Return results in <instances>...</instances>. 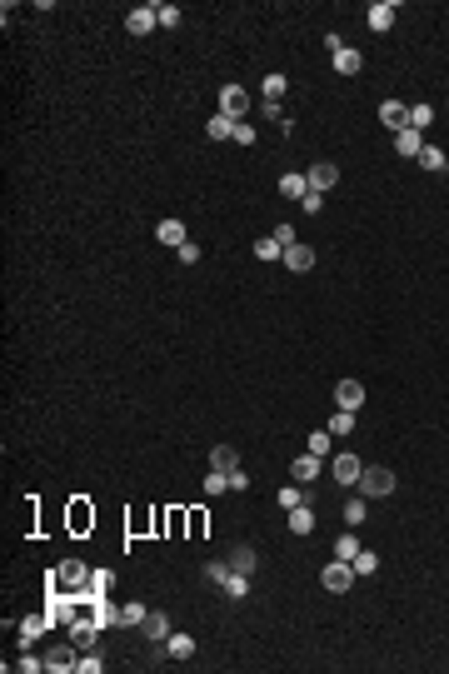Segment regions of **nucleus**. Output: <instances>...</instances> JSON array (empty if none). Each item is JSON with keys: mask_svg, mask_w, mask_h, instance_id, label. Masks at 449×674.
<instances>
[{"mask_svg": "<svg viewBox=\"0 0 449 674\" xmlns=\"http://www.w3.org/2000/svg\"><path fill=\"white\" fill-rule=\"evenodd\" d=\"M360 494H365V499H384V494H395V470H384V465H365V470H360Z\"/></svg>", "mask_w": 449, "mask_h": 674, "instance_id": "f257e3e1", "label": "nucleus"}, {"mask_svg": "<svg viewBox=\"0 0 449 674\" xmlns=\"http://www.w3.org/2000/svg\"><path fill=\"white\" fill-rule=\"evenodd\" d=\"M320 580H324V589H329V594H345L360 575H355V565H350V559H334V565H324V575H320Z\"/></svg>", "mask_w": 449, "mask_h": 674, "instance_id": "f03ea898", "label": "nucleus"}, {"mask_svg": "<svg viewBox=\"0 0 449 674\" xmlns=\"http://www.w3.org/2000/svg\"><path fill=\"white\" fill-rule=\"evenodd\" d=\"M245 110H250V95H245V85H224V90H220V116L240 120Z\"/></svg>", "mask_w": 449, "mask_h": 674, "instance_id": "7ed1b4c3", "label": "nucleus"}, {"mask_svg": "<svg viewBox=\"0 0 449 674\" xmlns=\"http://www.w3.org/2000/svg\"><path fill=\"white\" fill-rule=\"evenodd\" d=\"M80 580H85V565H80V559H65V565L50 575L55 589H80Z\"/></svg>", "mask_w": 449, "mask_h": 674, "instance_id": "20e7f679", "label": "nucleus"}, {"mask_svg": "<svg viewBox=\"0 0 449 674\" xmlns=\"http://www.w3.org/2000/svg\"><path fill=\"white\" fill-rule=\"evenodd\" d=\"M379 120H384L389 130L400 135V130L410 125V105H405V100H384V105H379Z\"/></svg>", "mask_w": 449, "mask_h": 674, "instance_id": "39448f33", "label": "nucleus"}, {"mask_svg": "<svg viewBox=\"0 0 449 674\" xmlns=\"http://www.w3.org/2000/svg\"><path fill=\"white\" fill-rule=\"evenodd\" d=\"M334 400H340V410H360L365 405V385L360 380H340L334 385Z\"/></svg>", "mask_w": 449, "mask_h": 674, "instance_id": "423d86ee", "label": "nucleus"}, {"mask_svg": "<svg viewBox=\"0 0 449 674\" xmlns=\"http://www.w3.org/2000/svg\"><path fill=\"white\" fill-rule=\"evenodd\" d=\"M155 25H160L155 6H135V11H130V20H125V30H130V35H150Z\"/></svg>", "mask_w": 449, "mask_h": 674, "instance_id": "0eeeda50", "label": "nucleus"}, {"mask_svg": "<svg viewBox=\"0 0 449 674\" xmlns=\"http://www.w3.org/2000/svg\"><path fill=\"white\" fill-rule=\"evenodd\" d=\"M155 240H160V245H175V250H180V245L190 240V235H185V220H160V225H155Z\"/></svg>", "mask_w": 449, "mask_h": 674, "instance_id": "6e6552de", "label": "nucleus"}, {"mask_svg": "<svg viewBox=\"0 0 449 674\" xmlns=\"http://www.w3.org/2000/svg\"><path fill=\"white\" fill-rule=\"evenodd\" d=\"M210 470H220V475H235V470H240V455H235V444H215V449H210Z\"/></svg>", "mask_w": 449, "mask_h": 674, "instance_id": "1a4fd4ad", "label": "nucleus"}, {"mask_svg": "<svg viewBox=\"0 0 449 674\" xmlns=\"http://www.w3.org/2000/svg\"><path fill=\"white\" fill-rule=\"evenodd\" d=\"M140 630H145V639H155V644H165V639H170V614H160V609H150Z\"/></svg>", "mask_w": 449, "mask_h": 674, "instance_id": "9d476101", "label": "nucleus"}, {"mask_svg": "<svg viewBox=\"0 0 449 674\" xmlns=\"http://www.w3.org/2000/svg\"><path fill=\"white\" fill-rule=\"evenodd\" d=\"M360 455H334V480H340V485H360Z\"/></svg>", "mask_w": 449, "mask_h": 674, "instance_id": "9b49d317", "label": "nucleus"}, {"mask_svg": "<svg viewBox=\"0 0 449 674\" xmlns=\"http://www.w3.org/2000/svg\"><path fill=\"white\" fill-rule=\"evenodd\" d=\"M290 475H295V485H310V480H320V455H310V449H305V455L290 465Z\"/></svg>", "mask_w": 449, "mask_h": 674, "instance_id": "f8f14e48", "label": "nucleus"}, {"mask_svg": "<svg viewBox=\"0 0 449 674\" xmlns=\"http://www.w3.org/2000/svg\"><path fill=\"white\" fill-rule=\"evenodd\" d=\"M395 150H400V155H405V160H419V150H424V135H419V130H410V125H405V130H400V135H395Z\"/></svg>", "mask_w": 449, "mask_h": 674, "instance_id": "ddd939ff", "label": "nucleus"}, {"mask_svg": "<svg viewBox=\"0 0 449 674\" xmlns=\"http://www.w3.org/2000/svg\"><path fill=\"white\" fill-rule=\"evenodd\" d=\"M285 265H290V270H295V275H305V270H315V250H310V245H300V240H295V245H290V250H285Z\"/></svg>", "mask_w": 449, "mask_h": 674, "instance_id": "4468645a", "label": "nucleus"}, {"mask_svg": "<svg viewBox=\"0 0 449 674\" xmlns=\"http://www.w3.org/2000/svg\"><path fill=\"white\" fill-rule=\"evenodd\" d=\"M70 639H75L80 649H90V644L100 639V620H70Z\"/></svg>", "mask_w": 449, "mask_h": 674, "instance_id": "2eb2a0df", "label": "nucleus"}, {"mask_svg": "<svg viewBox=\"0 0 449 674\" xmlns=\"http://www.w3.org/2000/svg\"><path fill=\"white\" fill-rule=\"evenodd\" d=\"M334 180H340V170H334L329 160H320L315 170H310V190H320V195H324V190H334Z\"/></svg>", "mask_w": 449, "mask_h": 674, "instance_id": "dca6fc26", "label": "nucleus"}, {"mask_svg": "<svg viewBox=\"0 0 449 674\" xmlns=\"http://www.w3.org/2000/svg\"><path fill=\"white\" fill-rule=\"evenodd\" d=\"M279 195H285V200H305L310 195V175H279Z\"/></svg>", "mask_w": 449, "mask_h": 674, "instance_id": "f3484780", "label": "nucleus"}, {"mask_svg": "<svg viewBox=\"0 0 449 674\" xmlns=\"http://www.w3.org/2000/svg\"><path fill=\"white\" fill-rule=\"evenodd\" d=\"M190 654H195L190 635H170V639H165V659H190Z\"/></svg>", "mask_w": 449, "mask_h": 674, "instance_id": "a211bd4d", "label": "nucleus"}, {"mask_svg": "<svg viewBox=\"0 0 449 674\" xmlns=\"http://www.w3.org/2000/svg\"><path fill=\"white\" fill-rule=\"evenodd\" d=\"M360 65H365V55H360V50H350V45H345L340 55H334V70H340V75H360Z\"/></svg>", "mask_w": 449, "mask_h": 674, "instance_id": "6ab92c4d", "label": "nucleus"}, {"mask_svg": "<svg viewBox=\"0 0 449 674\" xmlns=\"http://www.w3.org/2000/svg\"><path fill=\"white\" fill-rule=\"evenodd\" d=\"M429 125H434V110H429L424 100H415V105H410V130H419V135H424Z\"/></svg>", "mask_w": 449, "mask_h": 674, "instance_id": "aec40b11", "label": "nucleus"}, {"mask_svg": "<svg viewBox=\"0 0 449 674\" xmlns=\"http://www.w3.org/2000/svg\"><path fill=\"white\" fill-rule=\"evenodd\" d=\"M290 530H295V535H310V530H315V510H310V504H295V510H290Z\"/></svg>", "mask_w": 449, "mask_h": 674, "instance_id": "412c9836", "label": "nucleus"}, {"mask_svg": "<svg viewBox=\"0 0 449 674\" xmlns=\"http://www.w3.org/2000/svg\"><path fill=\"white\" fill-rule=\"evenodd\" d=\"M389 25H395V6H389V0L384 6H369V30H389Z\"/></svg>", "mask_w": 449, "mask_h": 674, "instance_id": "4be33fe9", "label": "nucleus"}, {"mask_svg": "<svg viewBox=\"0 0 449 674\" xmlns=\"http://www.w3.org/2000/svg\"><path fill=\"white\" fill-rule=\"evenodd\" d=\"M75 669H80V674H100V669H105V654H100V649L90 644V649H85V654L75 659Z\"/></svg>", "mask_w": 449, "mask_h": 674, "instance_id": "5701e85b", "label": "nucleus"}, {"mask_svg": "<svg viewBox=\"0 0 449 674\" xmlns=\"http://www.w3.org/2000/svg\"><path fill=\"white\" fill-rule=\"evenodd\" d=\"M285 90H290V80H285V75H265V100H270V105H279V100H285Z\"/></svg>", "mask_w": 449, "mask_h": 674, "instance_id": "b1692460", "label": "nucleus"}, {"mask_svg": "<svg viewBox=\"0 0 449 674\" xmlns=\"http://www.w3.org/2000/svg\"><path fill=\"white\" fill-rule=\"evenodd\" d=\"M224 594H230V599H245V594H250V575H235V570H230V575H224Z\"/></svg>", "mask_w": 449, "mask_h": 674, "instance_id": "393cba45", "label": "nucleus"}, {"mask_svg": "<svg viewBox=\"0 0 449 674\" xmlns=\"http://www.w3.org/2000/svg\"><path fill=\"white\" fill-rule=\"evenodd\" d=\"M350 565H355V575H374V570H379V554H374V549H360Z\"/></svg>", "mask_w": 449, "mask_h": 674, "instance_id": "a878e982", "label": "nucleus"}, {"mask_svg": "<svg viewBox=\"0 0 449 674\" xmlns=\"http://www.w3.org/2000/svg\"><path fill=\"white\" fill-rule=\"evenodd\" d=\"M235 135V120L230 116H210V140H230Z\"/></svg>", "mask_w": 449, "mask_h": 674, "instance_id": "bb28decb", "label": "nucleus"}, {"mask_svg": "<svg viewBox=\"0 0 449 674\" xmlns=\"http://www.w3.org/2000/svg\"><path fill=\"white\" fill-rule=\"evenodd\" d=\"M230 570L235 575H255V549H235L230 554Z\"/></svg>", "mask_w": 449, "mask_h": 674, "instance_id": "cd10ccee", "label": "nucleus"}, {"mask_svg": "<svg viewBox=\"0 0 449 674\" xmlns=\"http://www.w3.org/2000/svg\"><path fill=\"white\" fill-rule=\"evenodd\" d=\"M50 669H75V649L70 644H61V649H50V659H45Z\"/></svg>", "mask_w": 449, "mask_h": 674, "instance_id": "c85d7f7f", "label": "nucleus"}, {"mask_svg": "<svg viewBox=\"0 0 449 674\" xmlns=\"http://www.w3.org/2000/svg\"><path fill=\"white\" fill-rule=\"evenodd\" d=\"M145 614H150V609H145L140 599H130V604L120 609V625H145Z\"/></svg>", "mask_w": 449, "mask_h": 674, "instance_id": "c756f323", "label": "nucleus"}, {"mask_svg": "<svg viewBox=\"0 0 449 674\" xmlns=\"http://www.w3.org/2000/svg\"><path fill=\"white\" fill-rule=\"evenodd\" d=\"M329 435H355V410H340L329 420Z\"/></svg>", "mask_w": 449, "mask_h": 674, "instance_id": "7c9ffc66", "label": "nucleus"}, {"mask_svg": "<svg viewBox=\"0 0 449 674\" xmlns=\"http://www.w3.org/2000/svg\"><path fill=\"white\" fill-rule=\"evenodd\" d=\"M360 554V539L355 535H340V539H334V559H355Z\"/></svg>", "mask_w": 449, "mask_h": 674, "instance_id": "2f4dec72", "label": "nucleus"}, {"mask_svg": "<svg viewBox=\"0 0 449 674\" xmlns=\"http://www.w3.org/2000/svg\"><path fill=\"white\" fill-rule=\"evenodd\" d=\"M255 255L260 260H285V250L274 245V235H265V240H255Z\"/></svg>", "mask_w": 449, "mask_h": 674, "instance_id": "473e14b6", "label": "nucleus"}, {"mask_svg": "<svg viewBox=\"0 0 449 674\" xmlns=\"http://www.w3.org/2000/svg\"><path fill=\"white\" fill-rule=\"evenodd\" d=\"M279 504H285V515H290L295 504H305V489H300V485H285V489H279Z\"/></svg>", "mask_w": 449, "mask_h": 674, "instance_id": "72a5a7b5", "label": "nucleus"}, {"mask_svg": "<svg viewBox=\"0 0 449 674\" xmlns=\"http://www.w3.org/2000/svg\"><path fill=\"white\" fill-rule=\"evenodd\" d=\"M419 165H424V170H444V150L424 145V150H419Z\"/></svg>", "mask_w": 449, "mask_h": 674, "instance_id": "f704fd0d", "label": "nucleus"}, {"mask_svg": "<svg viewBox=\"0 0 449 674\" xmlns=\"http://www.w3.org/2000/svg\"><path fill=\"white\" fill-rule=\"evenodd\" d=\"M224 489H230V475L210 470V475H205V494H224Z\"/></svg>", "mask_w": 449, "mask_h": 674, "instance_id": "c9c22d12", "label": "nucleus"}, {"mask_svg": "<svg viewBox=\"0 0 449 674\" xmlns=\"http://www.w3.org/2000/svg\"><path fill=\"white\" fill-rule=\"evenodd\" d=\"M155 15H160L165 30H175V25H180V11H175V6H155Z\"/></svg>", "mask_w": 449, "mask_h": 674, "instance_id": "e433bc0d", "label": "nucleus"}, {"mask_svg": "<svg viewBox=\"0 0 449 674\" xmlns=\"http://www.w3.org/2000/svg\"><path fill=\"white\" fill-rule=\"evenodd\" d=\"M324 449H329V430H315V435H310V455L324 460Z\"/></svg>", "mask_w": 449, "mask_h": 674, "instance_id": "4c0bfd02", "label": "nucleus"}, {"mask_svg": "<svg viewBox=\"0 0 449 674\" xmlns=\"http://www.w3.org/2000/svg\"><path fill=\"white\" fill-rule=\"evenodd\" d=\"M235 145H255V125H245V120H235V135H230Z\"/></svg>", "mask_w": 449, "mask_h": 674, "instance_id": "58836bf2", "label": "nucleus"}, {"mask_svg": "<svg viewBox=\"0 0 449 674\" xmlns=\"http://www.w3.org/2000/svg\"><path fill=\"white\" fill-rule=\"evenodd\" d=\"M300 210H305V215H320V210H324V195H320V190H310V195L300 200Z\"/></svg>", "mask_w": 449, "mask_h": 674, "instance_id": "ea45409f", "label": "nucleus"}, {"mask_svg": "<svg viewBox=\"0 0 449 674\" xmlns=\"http://www.w3.org/2000/svg\"><path fill=\"white\" fill-rule=\"evenodd\" d=\"M360 520H365V499H350L345 504V525H360Z\"/></svg>", "mask_w": 449, "mask_h": 674, "instance_id": "a19ab883", "label": "nucleus"}, {"mask_svg": "<svg viewBox=\"0 0 449 674\" xmlns=\"http://www.w3.org/2000/svg\"><path fill=\"white\" fill-rule=\"evenodd\" d=\"M274 245H279V250L295 245V230H290V225H274Z\"/></svg>", "mask_w": 449, "mask_h": 674, "instance_id": "79ce46f5", "label": "nucleus"}, {"mask_svg": "<svg viewBox=\"0 0 449 674\" xmlns=\"http://www.w3.org/2000/svg\"><path fill=\"white\" fill-rule=\"evenodd\" d=\"M175 255H180V265H195V260H200V245H195V240H185Z\"/></svg>", "mask_w": 449, "mask_h": 674, "instance_id": "37998d69", "label": "nucleus"}, {"mask_svg": "<svg viewBox=\"0 0 449 674\" xmlns=\"http://www.w3.org/2000/svg\"><path fill=\"white\" fill-rule=\"evenodd\" d=\"M224 575H230V565H210V570H205L210 585H224Z\"/></svg>", "mask_w": 449, "mask_h": 674, "instance_id": "c03bdc74", "label": "nucleus"}, {"mask_svg": "<svg viewBox=\"0 0 449 674\" xmlns=\"http://www.w3.org/2000/svg\"><path fill=\"white\" fill-rule=\"evenodd\" d=\"M40 630H45V620H25V625H20V635H25V639H35Z\"/></svg>", "mask_w": 449, "mask_h": 674, "instance_id": "a18cd8bd", "label": "nucleus"}]
</instances>
